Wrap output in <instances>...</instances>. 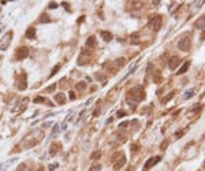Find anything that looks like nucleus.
<instances>
[{
    "label": "nucleus",
    "instance_id": "nucleus-1",
    "mask_svg": "<svg viewBox=\"0 0 205 171\" xmlns=\"http://www.w3.org/2000/svg\"><path fill=\"white\" fill-rule=\"evenodd\" d=\"M42 137H44V133H42V130L37 129V130H34L33 133H30L29 136L26 137L25 140H23V146H25L26 149H28V148H32V146L37 145V144L41 141Z\"/></svg>",
    "mask_w": 205,
    "mask_h": 171
},
{
    "label": "nucleus",
    "instance_id": "nucleus-2",
    "mask_svg": "<svg viewBox=\"0 0 205 171\" xmlns=\"http://www.w3.org/2000/svg\"><path fill=\"white\" fill-rule=\"evenodd\" d=\"M161 25H163V16L161 15H153L152 18L149 19V22H148V26H149L150 30H153V32H159Z\"/></svg>",
    "mask_w": 205,
    "mask_h": 171
},
{
    "label": "nucleus",
    "instance_id": "nucleus-3",
    "mask_svg": "<svg viewBox=\"0 0 205 171\" xmlns=\"http://www.w3.org/2000/svg\"><path fill=\"white\" fill-rule=\"evenodd\" d=\"M178 49H180L182 52H189L191 49V38H190L189 34L183 36V37L179 40V42H178Z\"/></svg>",
    "mask_w": 205,
    "mask_h": 171
},
{
    "label": "nucleus",
    "instance_id": "nucleus-4",
    "mask_svg": "<svg viewBox=\"0 0 205 171\" xmlns=\"http://www.w3.org/2000/svg\"><path fill=\"white\" fill-rule=\"evenodd\" d=\"M130 95L135 101H141V100L145 99V90H144L141 86H134L133 89H130Z\"/></svg>",
    "mask_w": 205,
    "mask_h": 171
},
{
    "label": "nucleus",
    "instance_id": "nucleus-5",
    "mask_svg": "<svg viewBox=\"0 0 205 171\" xmlns=\"http://www.w3.org/2000/svg\"><path fill=\"white\" fill-rule=\"evenodd\" d=\"M11 37H12V33L7 32L2 38H0V49H2V51H6L10 47V44H11Z\"/></svg>",
    "mask_w": 205,
    "mask_h": 171
},
{
    "label": "nucleus",
    "instance_id": "nucleus-6",
    "mask_svg": "<svg viewBox=\"0 0 205 171\" xmlns=\"http://www.w3.org/2000/svg\"><path fill=\"white\" fill-rule=\"evenodd\" d=\"M161 162V156H154V157H149V159L146 160V163H145V166H144V171H148L150 168V167H153V166H156L157 163H160Z\"/></svg>",
    "mask_w": 205,
    "mask_h": 171
},
{
    "label": "nucleus",
    "instance_id": "nucleus-7",
    "mask_svg": "<svg viewBox=\"0 0 205 171\" xmlns=\"http://www.w3.org/2000/svg\"><path fill=\"white\" fill-rule=\"evenodd\" d=\"M28 55H29V49L26 48V47L18 48V51H16V59L18 60H22V59L28 58Z\"/></svg>",
    "mask_w": 205,
    "mask_h": 171
},
{
    "label": "nucleus",
    "instance_id": "nucleus-8",
    "mask_svg": "<svg viewBox=\"0 0 205 171\" xmlns=\"http://www.w3.org/2000/svg\"><path fill=\"white\" fill-rule=\"evenodd\" d=\"M125 164H126V157L122 153V155H120V159H118V162L113 163V168H115V170H120Z\"/></svg>",
    "mask_w": 205,
    "mask_h": 171
},
{
    "label": "nucleus",
    "instance_id": "nucleus-9",
    "mask_svg": "<svg viewBox=\"0 0 205 171\" xmlns=\"http://www.w3.org/2000/svg\"><path fill=\"white\" fill-rule=\"evenodd\" d=\"M179 58L178 56H174V58H171L170 59V63H168V66H170V69L171 70H175V67H178L179 66Z\"/></svg>",
    "mask_w": 205,
    "mask_h": 171
},
{
    "label": "nucleus",
    "instance_id": "nucleus-10",
    "mask_svg": "<svg viewBox=\"0 0 205 171\" xmlns=\"http://www.w3.org/2000/svg\"><path fill=\"white\" fill-rule=\"evenodd\" d=\"M55 101L58 103V104H64L66 103V95L64 93H58V95H55Z\"/></svg>",
    "mask_w": 205,
    "mask_h": 171
},
{
    "label": "nucleus",
    "instance_id": "nucleus-11",
    "mask_svg": "<svg viewBox=\"0 0 205 171\" xmlns=\"http://www.w3.org/2000/svg\"><path fill=\"white\" fill-rule=\"evenodd\" d=\"M194 25H196V26H197L198 29L204 30V29H205V14H204L202 16H201L200 19H197V21H196V23H194Z\"/></svg>",
    "mask_w": 205,
    "mask_h": 171
},
{
    "label": "nucleus",
    "instance_id": "nucleus-12",
    "mask_svg": "<svg viewBox=\"0 0 205 171\" xmlns=\"http://www.w3.org/2000/svg\"><path fill=\"white\" fill-rule=\"evenodd\" d=\"M189 67H190V60H187V62L185 63V65L176 71V75H182V74H185V73L187 71V69H189Z\"/></svg>",
    "mask_w": 205,
    "mask_h": 171
},
{
    "label": "nucleus",
    "instance_id": "nucleus-13",
    "mask_svg": "<svg viewBox=\"0 0 205 171\" xmlns=\"http://www.w3.org/2000/svg\"><path fill=\"white\" fill-rule=\"evenodd\" d=\"M100 34H101V38L104 41H111V40H112V34H111L109 32H101Z\"/></svg>",
    "mask_w": 205,
    "mask_h": 171
},
{
    "label": "nucleus",
    "instance_id": "nucleus-14",
    "mask_svg": "<svg viewBox=\"0 0 205 171\" xmlns=\"http://www.w3.org/2000/svg\"><path fill=\"white\" fill-rule=\"evenodd\" d=\"M86 47H89V48H93V47H96V38L93 37V36H90V37L86 40Z\"/></svg>",
    "mask_w": 205,
    "mask_h": 171
},
{
    "label": "nucleus",
    "instance_id": "nucleus-15",
    "mask_svg": "<svg viewBox=\"0 0 205 171\" xmlns=\"http://www.w3.org/2000/svg\"><path fill=\"white\" fill-rule=\"evenodd\" d=\"M26 37L28 38H34L36 37V29L34 28H29L26 32Z\"/></svg>",
    "mask_w": 205,
    "mask_h": 171
},
{
    "label": "nucleus",
    "instance_id": "nucleus-16",
    "mask_svg": "<svg viewBox=\"0 0 205 171\" xmlns=\"http://www.w3.org/2000/svg\"><path fill=\"white\" fill-rule=\"evenodd\" d=\"M22 77H23V78H21L18 88L19 89H26V74H22Z\"/></svg>",
    "mask_w": 205,
    "mask_h": 171
},
{
    "label": "nucleus",
    "instance_id": "nucleus-17",
    "mask_svg": "<svg viewBox=\"0 0 205 171\" xmlns=\"http://www.w3.org/2000/svg\"><path fill=\"white\" fill-rule=\"evenodd\" d=\"M125 63H126V59H125V58H119V59H116V62H115L116 69H118V67H122V66H125Z\"/></svg>",
    "mask_w": 205,
    "mask_h": 171
},
{
    "label": "nucleus",
    "instance_id": "nucleus-18",
    "mask_svg": "<svg viewBox=\"0 0 205 171\" xmlns=\"http://www.w3.org/2000/svg\"><path fill=\"white\" fill-rule=\"evenodd\" d=\"M101 157V152L100 151H96V152H93L92 155H90V160H97Z\"/></svg>",
    "mask_w": 205,
    "mask_h": 171
},
{
    "label": "nucleus",
    "instance_id": "nucleus-19",
    "mask_svg": "<svg viewBox=\"0 0 205 171\" xmlns=\"http://www.w3.org/2000/svg\"><path fill=\"white\" fill-rule=\"evenodd\" d=\"M96 78L99 79V81H101V83H105V82H107V77L104 75V74H101V73H97V74H96Z\"/></svg>",
    "mask_w": 205,
    "mask_h": 171
},
{
    "label": "nucleus",
    "instance_id": "nucleus-20",
    "mask_svg": "<svg viewBox=\"0 0 205 171\" xmlns=\"http://www.w3.org/2000/svg\"><path fill=\"white\" fill-rule=\"evenodd\" d=\"M174 93H175V92H170V93H168V95H167V96H166V97H164V99H163V100H161V101H163V104H166V103H167V101H170V100H171V99H172V96H174Z\"/></svg>",
    "mask_w": 205,
    "mask_h": 171
},
{
    "label": "nucleus",
    "instance_id": "nucleus-21",
    "mask_svg": "<svg viewBox=\"0 0 205 171\" xmlns=\"http://www.w3.org/2000/svg\"><path fill=\"white\" fill-rule=\"evenodd\" d=\"M75 88H77V90H83L86 88V82H78L75 85Z\"/></svg>",
    "mask_w": 205,
    "mask_h": 171
},
{
    "label": "nucleus",
    "instance_id": "nucleus-22",
    "mask_svg": "<svg viewBox=\"0 0 205 171\" xmlns=\"http://www.w3.org/2000/svg\"><path fill=\"white\" fill-rule=\"evenodd\" d=\"M49 153H51L52 156L55 155V153H58V145H56V144H52V145H51V151H49Z\"/></svg>",
    "mask_w": 205,
    "mask_h": 171
},
{
    "label": "nucleus",
    "instance_id": "nucleus-23",
    "mask_svg": "<svg viewBox=\"0 0 205 171\" xmlns=\"http://www.w3.org/2000/svg\"><path fill=\"white\" fill-rule=\"evenodd\" d=\"M194 96V90L193 89H190V90H187V92H186V95H185V99H191V97H193Z\"/></svg>",
    "mask_w": 205,
    "mask_h": 171
},
{
    "label": "nucleus",
    "instance_id": "nucleus-24",
    "mask_svg": "<svg viewBox=\"0 0 205 171\" xmlns=\"http://www.w3.org/2000/svg\"><path fill=\"white\" fill-rule=\"evenodd\" d=\"M56 89V83H53V85H51V86H48V88H47L44 92L45 93H51V92H53V90Z\"/></svg>",
    "mask_w": 205,
    "mask_h": 171
},
{
    "label": "nucleus",
    "instance_id": "nucleus-25",
    "mask_svg": "<svg viewBox=\"0 0 205 171\" xmlns=\"http://www.w3.org/2000/svg\"><path fill=\"white\" fill-rule=\"evenodd\" d=\"M185 133H186V129H183V130H179V132H176V133H175V137H176V138H180V137H182Z\"/></svg>",
    "mask_w": 205,
    "mask_h": 171
},
{
    "label": "nucleus",
    "instance_id": "nucleus-26",
    "mask_svg": "<svg viewBox=\"0 0 205 171\" xmlns=\"http://www.w3.org/2000/svg\"><path fill=\"white\" fill-rule=\"evenodd\" d=\"M131 38H133V40H131V42H133V44H138V42H140L138 40H137V38H138V34H137V33H135V34H133V36H131Z\"/></svg>",
    "mask_w": 205,
    "mask_h": 171
},
{
    "label": "nucleus",
    "instance_id": "nucleus-27",
    "mask_svg": "<svg viewBox=\"0 0 205 171\" xmlns=\"http://www.w3.org/2000/svg\"><path fill=\"white\" fill-rule=\"evenodd\" d=\"M59 69H60V65H56L55 67H53V70H52V73H51V77H52V75H55L56 73L59 71Z\"/></svg>",
    "mask_w": 205,
    "mask_h": 171
},
{
    "label": "nucleus",
    "instance_id": "nucleus-28",
    "mask_svg": "<svg viewBox=\"0 0 205 171\" xmlns=\"http://www.w3.org/2000/svg\"><path fill=\"white\" fill-rule=\"evenodd\" d=\"M100 170H101V166H100V164H96V166L90 167L89 171H100Z\"/></svg>",
    "mask_w": 205,
    "mask_h": 171
},
{
    "label": "nucleus",
    "instance_id": "nucleus-29",
    "mask_svg": "<svg viewBox=\"0 0 205 171\" xmlns=\"http://www.w3.org/2000/svg\"><path fill=\"white\" fill-rule=\"evenodd\" d=\"M47 100L44 99V97H36L34 99V103H45Z\"/></svg>",
    "mask_w": 205,
    "mask_h": 171
},
{
    "label": "nucleus",
    "instance_id": "nucleus-30",
    "mask_svg": "<svg viewBox=\"0 0 205 171\" xmlns=\"http://www.w3.org/2000/svg\"><path fill=\"white\" fill-rule=\"evenodd\" d=\"M116 115H118V118H125V116H126V112H125V111H118Z\"/></svg>",
    "mask_w": 205,
    "mask_h": 171
},
{
    "label": "nucleus",
    "instance_id": "nucleus-31",
    "mask_svg": "<svg viewBox=\"0 0 205 171\" xmlns=\"http://www.w3.org/2000/svg\"><path fill=\"white\" fill-rule=\"evenodd\" d=\"M40 22H49L48 15H42V18H40Z\"/></svg>",
    "mask_w": 205,
    "mask_h": 171
},
{
    "label": "nucleus",
    "instance_id": "nucleus-32",
    "mask_svg": "<svg viewBox=\"0 0 205 171\" xmlns=\"http://www.w3.org/2000/svg\"><path fill=\"white\" fill-rule=\"evenodd\" d=\"M167 145H168V141H164V142H161V145H160V149H166L167 148Z\"/></svg>",
    "mask_w": 205,
    "mask_h": 171
},
{
    "label": "nucleus",
    "instance_id": "nucleus-33",
    "mask_svg": "<svg viewBox=\"0 0 205 171\" xmlns=\"http://www.w3.org/2000/svg\"><path fill=\"white\" fill-rule=\"evenodd\" d=\"M18 171H26V164H21V166L18 167Z\"/></svg>",
    "mask_w": 205,
    "mask_h": 171
},
{
    "label": "nucleus",
    "instance_id": "nucleus-34",
    "mask_svg": "<svg viewBox=\"0 0 205 171\" xmlns=\"http://www.w3.org/2000/svg\"><path fill=\"white\" fill-rule=\"evenodd\" d=\"M56 167H58V164L55 163V164H49V166H48V168H49V170H53V168H56Z\"/></svg>",
    "mask_w": 205,
    "mask_h": 171
},
{
    "label": "nucleus",
    "instance_id": "nucleus-35",
    "mask_svg": "<svg viewBox=\"0 0 205 171\" xmlns=\"http://www.w3.org/2000/svg\"><path fill=\"white\" fill-rule=\"evenodd\" d=\"M56 7H58L56 3H49V8H56Z\"/></svg>",
    "mask_w": 205,
    "mask_h": 171
},
{
    "label": "nucleus",
    "instance_id": "nucleus-36",
    "mask_svg": "<svg viewBox=\"0 0 205 171\" xmlns=\"http://www.w3.org/2000/svg\"><path fill=\"white\" fill-rule=\"evenodd\" d=\"M70 99H71V100L75 99V95H74V92H70Z\"/></svg>",
    "mask_w": 205,
    "mask_h": 171
},
{
    "label": "nucleus",
    "instance_id": "nucleus-37",
    "mask_svg": "<svg viewBox=\"0 0 205 171\" xmlns=\"http://www.w3.org/2000/svg\"><path fill=\"white\" fill-rule=\"evenodd\" d=\"M99 114H100V110H96V111H95V116H97Z\"/></svg>",
    "mask_w": 205,
    "mask_h": 171
},
{
    "label": "nucleus",
    "instance_id": "nucleus-38",
    "mask_svg": "<svg viewBox=\"0 0 205 171\" xmlns=\"http://www.w3.org/2000/svg\"><path fill=\"white\" fill-rule=\"evenodd\" d=\"M120 127H126L127 126V122H125V123H122V125H119Z\"/></svg>",
    "mask_w": 205,
    "mask_h": 171
},
{
    "label": "nucleus",
    "instance_id": "nucleus-39",
    "mask_svg": "<svg viewBox=\"0 0 205 171\" xmlns=\"http://www.w3.org/2000/svg\"><path fill=\"white\" fill-rule=\"evenodd\" d=\"M30 171H32V170H30Z\"/></svg>",
    "mask_w": 205,
    "mask_h": 171
}]
</instances>
